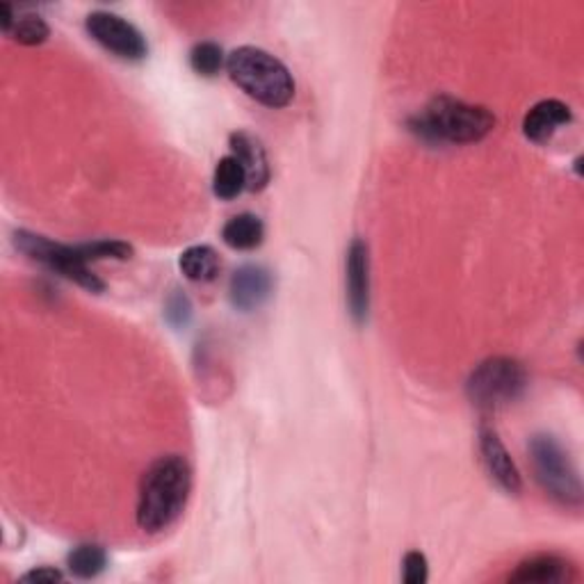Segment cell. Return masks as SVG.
<instances>
[{"label": "cell", "mask_w": 584, "mask_h": 584, "mask_svg": "<svg viewBox=\"0 0 584 584\" xmlns=\"http://www.w3.org/2000/svg\"><path fill=\"white\" fill-rule=\"evenodd\" d=\"M192 491V469L178 454L155 459L140 482L137 525L146 534L170 530L183 514Z\"/></svg>", "instance_id": "obj_1"}, {"label": "cell", "mask_w": 584, "mask_h": 584, "mask_svg": "<svg viewBox=\"0 0 584 584\" xmlns=\"http://www.w3.org/2000/svg\"><path fill=\"white\" fill-rule=\"evenodd\" d=\"M495 126V116L482 105H469L452 96H437L409 122L411 133L439 144H473Z\"/></svg>", "instance_id": "obj_2"}, {"label": "cell", "mask_w": 584, "mask_h": 584, "mask_svg": "<svg viewBox=\"0 0 584 584\" xmlns=\"http://www.w3.org/2000/svg\"><path fill=\"white\" fill-rule=\"evenodd\" d=\"M226 71L247 96L267 107H286L295 99L293 73L281 60L263 49H236L226 58Z\"/></svg>", "instance_id": "obj_3"}, {"label": "cell", "mask_w": 584, "mask_h": 584, "mask_svg": "<svg viewBox=\"0 0 584 584\" xmlns=\"http://www.w3.org/2000/svg\"><path fill=\"white\" fill-rule=\"evenodd\" d=\"M530 461L539 486L564 508H580L582 484L564 445L551 434H536L530 441Z\"/></svg>", "instance_id": "obj_4"}, {"label": "cell", "mask_w": 584, "mask_h": 584, "mask_svg": "<svg viewBox=\"0 0 584 584\" xmlns=\"http://www.w3.org/2000/svg\"><path fill=\"white\" fill-rule=\"evenodd\" d=\"M525 388L527 372L523 363L510 357H491L471 372L465 393L478 409L498 411L523 398Z\"/></svg>", "instance_id": "obj_5"}, {"label": "cell", "mask_w": 584, "mask_h": 584, "mask_svg": "<svg viewBox=\"0 0 584 584\" xmlns=\"http://www.w3.org/2000/svg\"><path fill=\"white\" fill-rule=\"evenodd\" d=\"M14 245L19 252H23L30 260L53 269L55 275L78 284L90 293H103L105 284L90 269V263L85 260L81 245H62L47 236L30 230H17Z\"/></svg>", "instance_id": "obj_6"}, {"label": "cell", "mask_w": 584, "mask_h": 584, "mask_svg": "<svg viewBox=\"0 0 584 584\" xmlns=\"http://www.w3.org/2000/svg\"><path fill=\"white\" fill-rule=\"evenodd\" d=\"M88 34L94 39L99 47H103L107 53L129 60L140 62L146 58V39L142 32L120 14L112 12H92L85 19Z\"/></svg>", "instance_id": "obj_7"}, {"label": "cell", "mask_w": 584, "mask_h": 584, "mask_svg": "<svg viewBox=\"0 0 584 584\" xmlns=\"http://www.w3.org/2000/svg\"><path fill=\"white\" fill-rule=\"evenodd\" d=\"M345 290L349 316L357 325H363L370 310V252L361 238L352 240L347 249Z\"/></svg>", "instance_id": "obj_8"}, {"label": "cell", "mask_w": 584, "mask_h": 584, "mask_svg": "<svg viewBox=\"0 0 584 584\" xmlns=\"http://www.w3.org/2000/svg\"><path fill=\"white\" fill-rule=\"evenodd\" d=\"M480 452H482V461L486 465L491 480L502 491L519 495L523 491V480H521L516 463L510 457L508 448H504V443L500 441V437L495 434V430H491V427L486 424H482V430H480Z\"/></svg>", "instance_id": "obj_9"}, {"label": "cell", "mask_w": 584, "mask_h": 584, "mask_svg": "<svg viewBox=\"0 0 584 584\" xmlns=\"http://www.w3.org/2000/svg\"><path fill=\"white\" fill-rule=\"evenodd\" d=\"M271 295V275L260 265H243L240 269L233 271L228 297L230 304L236 306L243 314H252V310L260 308Z\"/></svg>", "instance_id": "obj_10"}, {"label": "cell", "mask_w": 584, "mask_h": 584, "mask_svg": "<svg viewBox=\"0 0 584 584\" xmlns=\"http://www.w3.org/2000/svg\"><path fill=\"white\" fill-rule=\"evenodd\" d=\"M571 107L557 99L539 101L523 120V133L534 144H546L562 126L571 124Z\"/></svg>", "instance_id": "obj_11"}, {"label": "cell", "mask_w": 584, "mask_h": 584, "mask_svg": "<svg viewBox=\"0 0 584 584\" xmlns=\"http://www.w3.org/2000/svg\"><path fill=\"white\" fill-rule=\"evenodd\" d=\"M230 155L236 158L247 176V189L260 192L269 183V163H267V153L263 144L245 131L233 133L230 140Z\"/></svg>", "instance_id": "obj_12"}, {"label": "cell", "mask_w": 584, "mask_h": 584, "mask_svg": "<svg viewBox=\"0 0 584 584\" xmlns=\"http://www.w3.org/2000/svg\"><path fill=\"white\" fill-rule=\"evenodd\" d=\"M575 571L571 562L560 555H534L516 566L510 575L512 582H536V584H553V582H571Z\"/></svg>", "instance_id": "obj_13"}, {"label": "cell", "mask_w": 584, "mask_h": 584, "mask_svg": "<svg viewBox=\"0 0 584 584\" xmlns=\"http://www.w3.org/2000/svg\"><path fill=\"white\" fill-rule=\"evenodd\" d=\"M263 238H265V226L260 217L252 213L230 217L222 228L224 245L236 252H252L263 245Z\"/></svg>", "instance_id": "obj_14"}, {"label": "cell", "mask_w": 584, "mask_h": 584, "mask_svg": "<svg viewBox=\"0 0 584 584\" xmlns=\"http://www.w3.org/2000/svg\"><path fill=\"white\" fill-rule=\"evenodd\" d=\"M219 256L208 245H194L181 254L178 267L185 275V279L194 284H208L215 281L219 275Z\"/></svg>", "instance_id": "obj_15"}, {"label": "cell", "mask_w": 584, "mask_h": 584, "mask_svg": "<svg viewBox=\"0 0 584 584\" xmlns=\"http://www.w3.org/2000/svg\"><path fill=\"white\" fill-rule=\"evenodd\" d=\"M245 189H247V176L243 165L233 158V155H226V158H222L215 167V176H213L215 197H219L222 202H230L240 197Z\"/></svg>", "instance_id": "obj_16"}, {"label": "cell", "mask_w": 584, "mask_h": 584, "mask_svg": "<svg viewBox=\"0 0 584 584\" xmlns=\"http://www.w3.org/2000/svg\"><path fill=\"white\" fill-rule=\"evenodd\" d=\"M105 564H107V553L105 549L96 546V543H81V546H75L66 557L69 571L81 580H92L101 575L105 571Z\"/></svg>", "instance_id": "obj_17"}, {"label": "cell", "mask_w": 584, "mask_h": 584, "mask_svg": "<svg viewBox=\"0 0 584 584\" xmlns=\"http://www.w3.org/2000/svg\"><path fill=\"white\" fill-rule=\"evenodd\" d=\"M51 34V28L49 23L37 17V14H23L14 21L12 30H10V37H14V42L23 44V47H39L44 44L47 39Z\"/></svg>", "instance_id": "obj_18"}, {"label": "cell", "mask_w": 584, "mask_h": 584, "mask_svg": "<svg viewBox=\"0 0 584 584\" xmlns=\"http://www.w3.org/2000/svg\"><path fill=\"white\" fill-rule=\"evenodd\" d=\"M222 64H224V51L215 42H202L189 51V66L204 78L217 75Z\"/></svg>", "instance_id": "obj_19"}, {"label": "cell", "mask_w": 584, "mask_h": 584, "mask_svg": "<svg viewBox=\"0 0 584 584\" xmlns=\"http://www.w3.org/2000/svg\"><path fill=\"white\" fill-rule=\"evenodd\" d=\"M81 252H83V256H85L88 263L105 260V258L129 260L135 254V249L129 243H122V240H94V243H85V245H81Z\"/></svg>", "instance_id": "obj_20"}, {"label": "cell", "mask_w": 584, "mask_h": 584, "mask_svg": "<svg viewBox=\"0 0 584 584\" xmlns=\"http://www.w3.org/2000/svg\"><path fill=\"white\" fill-rule=\"evenodd\" d=\"M427 577H430V564H427V557L418 551H411L402 560V580L407 584H424Z\"/></svg>", "instance_id": "obj_21"}, {"label": "cell", "mask_w": 584, "mask_h": 584, "mask_svg": "<svg viewBox=\"0 0 584 584\" xmlns=\"http://www.w3.org/2000/svg\"><path fill=\"white\" fill-rule=\"evenodd\" d=\"M165 316H167V320L174 327H185L189 322V318H192V304H189V299L181 290H174V295L170 297Z\"/></svg>", "instance_id": "obj_22"}, {"label": "cell", "mask_w": 584, "mask_h": 584, "mask_svg": "<svg viewBox=\"0 0 584 584\" xmlns=\"http://www.w3.org/2000/svg\"><path fill=\"white\" fill-rule=\"evenodd\" d=\"M23 582H62L64 575L62 571L53 568V566H39V568H32L28 571L25 575H21Z\"/></svg>", "instance_id": "obj_23"}]
</instances>
